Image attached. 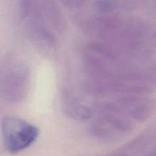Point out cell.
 Listing matches in <instances>:
<instances>
[{
    "label": "cell",
    "instance_id": "obj_1",
    "mask_svg": "<svg viewBox=\"0 0 156 156\" xmlns=\"http://www.w3.org/2000/svg\"><path fill=\"white\" fill-rule=\"evenodd\" d=\"M2 131L7 150L16 153L28 148L38 136L35 126L14 116H6L2 120Z\"/></svg>",
    "mask_w": 156,
    "mask_h": 156
}]
</instances>
